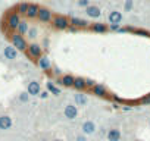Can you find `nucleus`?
<instances>
[{
    "mask_svg": "<svg viewBox=\"0 0 150 141\" xmlns=\"http://www.w3.org/2000/svg\"><path fill=\"white\" fill-rule=\"evenodd\" d=\"M86 15L88 16V18H93V19H97V18H100L102 16V11L97 8V6H88L87 9H86Z\"/></svg>",
    "mask_w": 150,
    "mask_h": 141,
    "instance_id": "obj_8",
    "label": "nucleus"
},
{
    "mask_svg": "<svg viewBox=\"0 0 150 141\" xmlns=\"http://www.w3.org/2000/svg\"><path fill=\"white\" fill-rule=\"evenodd\" d=\"M134 8V0H125V5H124V12H131Z\"/></svg>",
    "mask_w": 150,
    "mask_h": 141,
    "instance_id": "obj_24",
    "label": "nucleus"
},
{
    "mask_svg": "<svg viewBox=\"0 0 150 141\" xmlns=\"http://www.w3.org/2000/svg\"><path fill=\"white\" fill-rule=\"evenodd\" d=\"M112 31H119V25H115V24H110V27H109Z\"/></svg>",
    "mask_w": 150,
    "mask_h": 141,
    "instance_id": "obj_32",
    "label": "nucleus"
},
{
    "mask_svg": "<svg viewBox=\"0 0 150 141\" xmlns=\"http://www.w3.org/2000/svg\"><path fill=\"white\" fill-rule=\"evenodd\" d=\"M12 128V118L8 116V115H3V116H0V129H11Z\"/></svg>",
    "mask_w": 150,
    "mask_h": 141,
    "instance_id": "obj_11",
    "label": "nucleus"
},
{
    "mask_svg": "<svg viewBox=\"0 0 150 141\" xmlns=\"http://www.w3.org/2000/svg\"><path fill=\"white\" fill-rule=\"evenodd\" d=\"M41 22H49L52 19V12L46 8H40V12H38V16H37Z\"/></svg>",
    "mask_w": 150,
    "mask_h": 141,
    "instance_id": "obj_13",
    "label": "nucleus"
},
{
    "mask_svg": "<svg viewBox=\"0 0 150 141\" xmlns=\"http://www.w3.org/2000/svg\"><path fill=\"white\" fill-rule=\"evenodd\" d=\"M135 32H137L138 35H150V34H149L147 31H144V30H137Z\"/></svg>",
    "mask_w": 150,
    "mask_h": 141,
    "instance_id": "obj_31",
    "label": "nucleus"
},
{
    "mask_svg": "<svg viewBox=\"0 0 150 141\" xmlns=\"http://www.w3.org/2000/svg\"><path fill=\"white\" fill-rule=\"evenodd\" d=\"M28 8H30V5H28V3H21V5L18 6V12H19V13H22V15H27Z\"/></svg>",
    "mask_w": 150,
    "mask_h": 141,
    "instance_id": "obj_25",
    "label": "nucleus"
},
{
    "mask_svg": "<svg viewBox=\"0 0 150 141\" xmlns=\"http://www.w3.org/2000/svg\"><path fill=\"white\" fill-rule=\"evenodd\" d=\"M91 28H93L94 32H106L108 31V25L103 24V22H96V24H93Z\"/></svg>",
    "mask_w": 150,
    "mask_h": 141,
    "instance_id": "obj_21",
    "label": "nucleus"
},
{
    "mask_svg": "<svg viewBox=\"0 0 150 141\" xmlns=\"http://www.w3.org/2000/svg\"><path fill=\"white\" fill-rule=\"evenodd\" d=\"M121 140V129L112 128L108 132V141H119Z\"/></svg>",
    "mask_w": 150,
    "mask_h": 141,
    "instance_id": "obj_14",
    "label": "nucleus"
},
{
    "mask_svg": "<svg viewBox=\"0 0 150 141\" xmlns=\"http://www.w3.org/2000/svg\"><path fill=\"white\" fill-rule=\"evenodd\" d=\"M96 141H100V140H96Z\"/></svg>",
    "mask_w": 150,
    "mask_h": 141,
    "instance_id": "obj_37",
    "label": "nucleus"
},
{
    "mask_svg": "<svg viewBox=\"0 0 150 141\" xmlns=\"http://www.w3.org/2000/svg\"><path fill=\"white\" fill-rule=\"evenodd\" d=\"M69 31H71V32H75V31H77V28H75V27H72V25H71V27H69Z\"/></svg>",
    "mask_w": 150,
    "mask_h": 141,
    "instance_id": "obj_35",
    "label": "nucleus"
},
{
    "mask_svg": "<svg viewBox=\"0 0 150 141\" xmlns=\"http://www.w3.org/2000/svg\"><path fill=\"white\" fill-rule=\"evenodd\" d=\"M53 141H62V140H57V138H56V140H53Z\"/></svg>",
    "mask_w": 150,
    "mask_h": 141,
    "instance_id": "obj_36",
    "label": "nucleus"
},
{
    "mask_svg": "<svg viewBox=\"0 0 150 141\" xmlns=\"http://www.w3.org/2000/svg\"><path fill=\"white\" fill-rule=\"evenodd\" d=\"M46 85H47V90H49L52 94H54V96H59V94H60V90H59V88H57V87H56V85H54L52 81H49Z\"/></svg>",
    "mask_w": 150,
    "mask_h": 141,
    "instance_id": "obj_23",
    "label": "nucleus"
},
{
    "mask_svg": "<svg viewBox=\"0 0 150 141\" xmlns=\"http://www.w3.org/2000/svg\"><path fill=\"white\" fill-rule=\"evenodd\" d=\"M28 53H30V56H31V57L40 59V57H41V47H40L38 44L33 43V44H30V46H28Z\"/></svg>",
    "mask_w": 150,
    "mask_h": 141,
    "instance_id": "obj_9",
    "label": "nucleus"
},
{
    "mask_svg": "<svg viewBox=\"0 0 150 141\" xmlns=\"http://www.w3.org/2000/svg\"><path fill=\"white\" fill-rule=\"evenodd\" d=\"M86 84H87V87H91V88L96 85V82H94L93 80H90V78H87V80H86Z\"/></svg>",
    "mask_w": 150,
    "mask_h": 141,
    "instance_id": "obj_30",
    "label": "nucleus"
},
{
    "mask_svg": "<svg viewBox=\"0 0 150 141\" xmlns=\"http://www.w3.org/2000/svg\"><path fill=\"white\" fill-rule=\"evenodd\" d=\"M12 43H13V47L16 49V50H27L28 49V44H27V41H25V38L21 35V34H13L12 35Z\"/></svg>",
    "mask_w": 150,
    "mask_h": 141,
    "instance_id": "obj_2",
    "label": "nucleus"
},
{
    "mask_svg": "<svg viewBox=\"0 0 150 141\" xmlns=\"http://www.w3.org/2000/svg\"><path fill=\"white\" fill-rule=\"evenodd\" d=\"M27 93L30 96H40L41 94V87H40V82L37 81H31L27 87Z\"/></svg>",
    "mask_w": 150,
    "mask_h": 141,
    "instance_id": "obj_5",
    "label": "nucleus"
},
{
    "mask_svg": "<svg viewBox=\"0 0 150 141\" xmlns=\"http://www.w3.org/2000/svg\"><path fill=\"white\" fill-rule=\"evenodd\" d=\"M81 131L84 135H93L96 131H97V126L93 121H86L83 125H81Z\"/></svg>",
    "mask_w": 150,
    "mask_h": 141,
    "instance_id": "obj_4",
    "label": "nucleus"
},
{
    "mask_svg": "<svg viewBox=\"0 0 150 141\" xmlns=\"http://www.w3.org/2000/svg\"><path fill=\"white\" fill-rule=\"evenodd\" d=\"M38 12H40V8L37 6V5H30V8H28V12H27V16L30 18V19H34V18H37L38 16Z\"/></svg>",
    "mask_w": 150,
    "mask_h": 141,
    "instance_id": "obj_17",
    "label": "nucleus"
},
{
    "mask_svg": "<svg viewBox=\"0 0 150 141\" xmlns=\"http://www.w3.org/2000/svg\"><path fill=\"white\" fill-rule=\"evenodd\" d=\"M53 25L56 30H68L71 27V21L66 18V16H62V15H57L53 18Z\"/></svg>",
    "mask_w": 150,
    "mask_h": 141,
    "instance_id": "obj_1",
    "label": "nucleus"
},
{
    "mask_svg": "<svg viewBox=\"0 0 150 141\" xmlns=\"http://www.w3.org/2000/svg\"><path fill=\"white\" fill-rule=\"evenodd\" d=\"M40 97H41V99H47V97H49V93H47V91H43V93L40 94Z\"/></svg>",
    "mask_w": 150,
    "mask_h": 141,
    "instance_id": "obj_34",
    "label": "nucleus"
},
{
    "mask_svg": "<svg viewBox=\"0 0 150 141\" xmlns=\"http://www.w3.org/2000/svg\"><path fill=\"white\" fill-rule=\"evenodd\" d=\"M141 102H143V103H144V104H150V94H149V96H147V97H144V99H143V100H141Z\"/></svg>",
    "mask_w": 150,
    "mask_h": 141,
    "instance_id": "obj_33",
    "label": "nucleus"
},
{
    "mask_svg": "<svg viewBox=\"0 0 150 141\" xmlns=\"http://www.w3.org/2000/svg\"><path fill=\"white\" fill-rule=\"evenodd\" d=\"M93 94L97 96V97H105V96H106V88H105V85L96 84V85L93 87Z\"/></svg>",
    "mask_w": 150,
    "mask_h": 141,
    "instance_id": "obj_19",
    "label": "nucleus"
},
{
    "mask_svg": "<svg viewBox=\"0 0 150 141\" xmlns=\"http://www.w3.org/2000/svg\"><path fill=\"white\" fill-rule=\"evenodd\" d=\"M86 87H87L86 78H81V77L75 78V82H74V88H75V90H77V91H83Z\"/></svg>",
    "mask_w": 150,
    "mask_h": 141,
    "instance_id": "obj_18",
    "label": "nucleus"
},
{
    "mask_svg": "<svg viewBox=\"0 0 150 141\" xmlns=\"http://www.w3.org/2000/svg\"><path fill=\"white\" fill-rule=\"evenodd\" d=\"M28 99H30V94H28V93H21V94H19V100H21L22 103H27Z\"/></svg>",
    "mask_w": 150,
    "mask_h": 141,
    "instance_id": "obj_27",
    "label": "nucleus"
},
{
    "mask_svg": "<svg viewBox=\"0 0 150 141\" xmlns=\"http://www.w3.org/2000/svg\"><path fill=\"white\" fill-rule=\"evenodd\" d=\"M3 54L8 60H15L18 57V50L13 47V46H6L3 49Z\"/></svg>",
    "mask_w": 150,
    "mask_h": 141,
    "instance_id": "obj_6",
    "label": "nucleus"
},
{
    "mask_svg": "<svg viewBox=\"0 0 150 141\" xmlns=\"http://www.w3.org/2000/svg\"><path fill=\"white\" fill-rule=\"evenodd\" d=\"M28 31H30L28 22H27V21H21V24H19V27H18V34L25 35V34H28Z\"/></svg>",
    "mask_w": 150,
    "mask_h": 141,
    "instance_id": "obj_22",
    "label": "nucleus"
},
{
    "mask_svg": "<svg viewBox=\"0 0 150 141\" xmlns=\"http://www.w3.org/2000/svg\"><path fill=\"white\" fill-rule=\"evenodd\" d=\"M63 115H65L66 119L74 121L75 118L78 116V107L75 106V104H66L65 106V110H63Z\"/></svg>",
    "mask_w": 150,
    "mask_h": 141,
    "instance_id": "obj_3",
    "label": "nucleus"
},
{
    "mask_svg": "<svg viewBox=\"0 0 150 141\" xmlns=\"http://www.w3.org/2000/svg\"><path fill=\"white\" fill-rule=\"evenodd\" d=\"M38 66L43 69V70H49L52 68V63H50V59L47 56H41L38 59Z\"/></svg>",
    "mask_w": 150,
    "mask_h": 141,
    "instance_id": "obj_16",
    "label": "nucleus"
},
{
    "mask_svg": "<svg viewBox=\"0 0 150 141\" xmlns=\"http://www.w3.org/2000/svg\"><path fill=\"white\" fill-rule=\"evenodd\" d=\"M71 25L75 27V28H86L88 25V22L86 19H80L77 16H74V18H71Z\"/></svg>",
    "mask_w": 150,
    "mask_h": 141,
    "instance_id": "obj_15",
    "label": "nucleus"
},
{
    "mask_svg": "<svg viewBox=\"0 0 150 141\" xmlns=\"http://www.w3.org/2000/svg\"><path fill=\"white\" fill-rule=\"evenodd\" d=\"M74 100H75V106H81V107L87 106V103H88L87 96L83 94L81 91H77V94H74Z\"/></svg>",
    "mask_w": 150,
    "mask_h": 141,
    "instance_id": "obj_7",
    "label": "nucleus"
},
{
    "mask_svg": "<svg viewBox=\"0 0 150 141\" xmlns=\"http://www.w3.org/2000/svg\"><path fill=\"white\" fill-rule=\"evenodd\" d=\"M78 6H80V8L87 9V8H88V6H91V5H90V0H78Z\"/></svg>",
    "mask_w": 150,
    "mask_h": 141,
    "instance_id": "obj_26",
    "label": "nucleus"
},
{
    "mask_svg": "<svg viewBox=\"0 0 150 141\" xmlns=\"http://www.w3.org/2000/svg\"><path fill=\"white\" fill-rule=\"evenodd\" d=\"M62 85H65V87H74V82H75V77H72V75H63L62 77Z\"/></svg>",
    "mask_w": 150,
    "mask_h": 141,
    "instance_id": "obj_20",
    "label": "nucleus"
},
{
    "mask_svg": "<svg viewBox=\"0 0 150 141\" xmlns=\"http://www.w3.org/2000/svg\"><path fill=\"white\" fill-rule=\"evenodd\" d=\"M19 24H21V19H19V15H18V13H12V15H9V19H8V25H9V28H12V30H18Z\"/></svg>",
    "mask_w": 150,
    "mask_h": 141,
    "instance_id": "obj_10",
    "label": "nucleus"
},
{
    "mask_svg": "<svg viewBox=\"0 0 150 141\" xmlns=\"http://www.w3.org/2000/svg\"><path fill=\"white\" fill-rule=\"evenodd\" d=\"M43 141H46V140H43Z\"/></svg>",
    "mask_w": 150,
    "mask_h": 141,
    "instance_id": "obj_38",
    "label": "nucleus"
},
{
    "mask_svg": "<svg viewBox=\"0 0 150 141\" xmlns=\"http://www.w3.org/2000/svg\"><path fill=\"white\" fill-rule=\"evenodd\" d=\"M109 22L110 24H115V25H121V22H122V13L118 12V11H112L109 13Z\"/></svg>",
    "mask_w": 150,
    "mask_h": 141,
    "instance_id": "obj_12",
    "label": "nucleus"
},
{
    "mask_svg": "<svg viewBox=\"0 0 150 141\" xmlns=\"http://www.w3.org/2000/svg\"><path fill=\"white\" fill-rule=\"evenodd\" d=\"M28 37H30V38H35V37H37V30H35V28H30Z\"/></svg>",
    "mask_w": 150,
    "mask_h": 141,
    "instance_id": "obj_28",
    "label": "nucleus"
},
{
    "mask_svg": "<svg viewBox=\"0 0 150 141\" xmlns=\"http://www.w3.org/2000/svg\"><path fill=\"white\" fill-rule=\"evenodd\" d=\"M75 141H88V140H87V135H84V134L81 135L80 134V135H77V140H75Z\"/></svg>",
    "mask_w": 150,
    "mask_h": 141,
    "instance_id": "obj_29",
    "label": "nucleus"
}]
</instances>
